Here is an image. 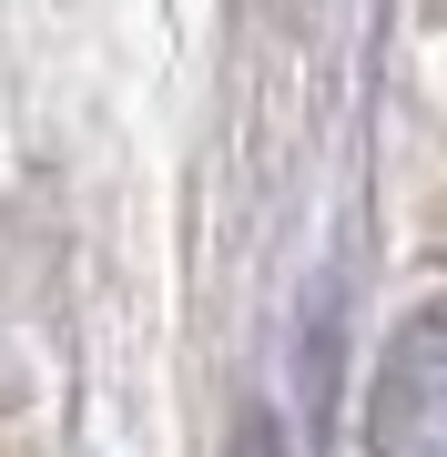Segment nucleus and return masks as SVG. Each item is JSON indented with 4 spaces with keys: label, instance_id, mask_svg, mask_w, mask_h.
Returning <instances> with one entry per match:
<instances>
[{
    "label": "nucleus",
    "instance_id": "1",
    "mask_svg": "<svg viewBox=\"0 0 447 457\" xmlns=\"http://www.w3.org/2000/svg\"><path fill=\"white\" fill-rule=\"evenodd\" d=\"M366 437H377V457H447V295L386 345L377 396H366Z\"/></svg>",
    "mask_w": 447,
    "mask_h": 457
},
{
    "label": "nucleus",
    "instance_id": "2",
    "mask_svg": "<svg viewBox=\"0 0 447 457\" xmlns=\"http://www.w3.org/2000/svg\"><path fill=\"white\" fill-rule=\"evenodd\" d=\"M244 457H285V447H275V427H244Z\"/></svg>",
    "mask_w": 447,
    "mask_h": 457
}]
</instances>
